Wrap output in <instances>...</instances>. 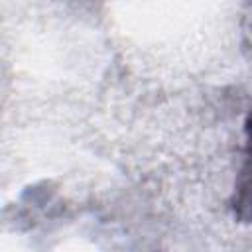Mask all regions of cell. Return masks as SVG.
I'll return each mask as SVG.
<instances>
[{
  "label": "cell",
  "instance_id": "6da1fadb",
  "mask_svg": "<svg viewBox=\"0 0 252 252\" xmlns=\"http://www.w3.org/2000/svg\"><path fill=\"white\" fill-rule=\"evenodd\" d=\"M230 209L236 220L252 222V114L246 120V158L234 183Z\"/></svg>",
  "mask_w": 252,
  "mask_h": 252
}]
</instances>
